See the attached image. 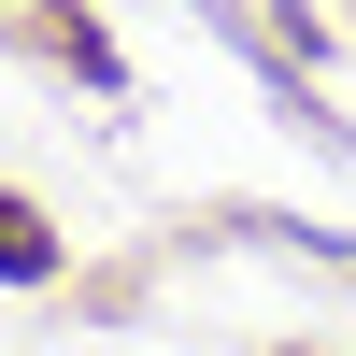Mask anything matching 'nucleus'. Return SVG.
I'll use <instances>...</instances> for the list:
<instances>
[{"label": "nucleus", "instance_id": "nucleus-1", "mask_svg": "<svg viewBox=\"0 0 356 356\" xmlns=\"http://www.w3.org/2000/svg\"><path fill=\"white\" fill-rule=\"evenodd\" d=\"M43 271H57L43 214H29V200H0V285H43Z\"/></svg>", "mask_w": 356, "mask_h": 356}]
</instances>
